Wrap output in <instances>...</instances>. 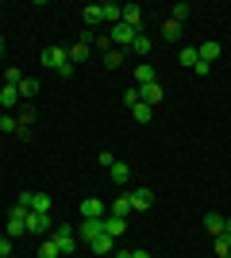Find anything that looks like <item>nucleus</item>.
<instances>
[{"mask_svg": "<svg viewBox=\"0 0 231 258\" xmlns=\"http://www.w3.org/2000/svg\"><path fill=\"white\" fill-rule=\"evenodd\" d=\"M43 66H46V70H54L58 77H73L77 74V66L69 62V50H66V46H58V43L43 50Z\"/></svg>", "mask_w": 231, "mask_h": 258, "instance_id": "nucleus-1", "label": "nucleus"}, {"mask_svg": "<svg viewBox=\"0 0 231 258\" xmlns=\"http://www.w3.org/2000/svg\"><path fill=\"white\" fill-rule=\"evenodd\" d=\"M54 243H58V250H62V254H73V250H77V227L58 224V227H54Z\"/></svg>", "mask_w": 231, "mask_h": 258, "instance_id": "nucleus-2", "label": "nucleus"}, {"mask_svg": "<svg viewBox=\"0 0 231 258\" xmlns=\"http://www.w3.org/2000/svg\"><path fill=\"white\" fill-rule=\"evenodd\" d=\"M23 227H27L31 235H46V231L54 227V220H50V212H27L23 216Z\"/></svg>", "mask_w": 231, "mask_h": 258, "instance_id": "nucleus-3", "label": "nucleus"}, {"mask_svg": "<svg viewBox=\"0 0 231 258\" xmlns=\"http://www.w3.org/2000/svg\"><path fill=\"white\" fill-rule=\"evenodd\" d=\"M77 235L85 239V243H93L97 235H104V216H100V220H97V216H85L81 227H77Z\"/></svg>", "mask_w": 231, "mask_h": 258, "instance_id": "nucleus-4", "label": "nucleus"}, {"mask_svg": "<svg viewBox=\"0 0 231 258\" xmlns=\"http://www.w3.org/2000/svg\"><path fill=\"white\" fill-rule=\"evenodd\" d=\"M127 201H131V212H146V208L154 205V193L143 185V189H131V193H127Z\"/></svg>", "mask_w": 231, "mask_h": 258, "instance_id": "nucleus-5", "label": "nucleus"}, {"mask_svg": "<svg viewBox=\"0 0 231 258\" xmlns=\"http://www.w3.org/2000/svg\"><path fill=\"white\" fill-rule=\"evenodd\" d=\"M154 81H158V70H154L150 62H139V66H135V85H139V89L154 85Z\"/></svg>", "mask_w": 231, "mask_h": 258, "instance_id": "nucleus-6", "label": "nucleus"}, {"mask_svg": "<svg viewBox=\"0 0 231 258\" xmlns=\"http://www.w3.org/2000/svg\"><path fill=\"white\" fill-rule=\"evenodd\" d=\"M162 97H166V89L162 85H158V81H154V85H143V89H139V100H143V104H162Z\"/></svg>", "mask_w": 231, "mask_h": 258, "instance_id": "nucleus-7", "label": "nucleus"}, {"mask_svg": "<svg viewBox=\"0 0 231 258\" xmlns=\"http://www.w3.org/2000/svg\"><path fill=\"white\" fill-rule=\"evenodd\" d=\"M120 23H127V27H135V31H143V8H139V4H123V20Z\"/></svg>", "mask_w": 231, "mask_h": 258, "instance_id": "nucleus-8", "label": "nucleus"}, {"mask_svg": "<svg viewBox=\"0 0 231 258\" xmlns=\"http://www.w3.org/2000/svg\"><path fill=\"white\" fill-rule=\"evenodd\" d=\"M100 20H108L112 27H116V23L123 20V4H116V0H104V4H100Z\"/></svg>", "mask_w": 231, "mask_h": 258, "instance_id": "nucleus-9", "label": "nucleus"}, {"mask_svg": "<svg viewBox=\"0 0 231 258\" xmlns=\"http://www.w3.org/2000/svg\"><path fill=\"white\" fill-rule=\"evenodd\" d=\"M135 35H139L135 27H127V23H116V27H112V46H116V43L131 46V43H135Z\"/></svg>", "mask_w": 231, "mask_h": 258, "instance_id": "nucleus-10", "label": "nucleus"}, {"mask_svg": "<svg viewBox=\"0 0 231 258\" xmlns=\"http://www.w3.org/2000/svg\"><path fill=\"white\" fill-rule=\"evenodd\" d=\"M81 216H108V208H104V201H100V197H85V201H81Z\"/></svg>", "mask_w": 231, "mask_h": 258, "instance_id": "nucleus-11", "label": "nucleus"}, {"mask_svg": "<svg viewBox=\"0 0 231 258\" xmlns=\"http://www.w3.org/2000/svg\"><path fill=\"white\" fill-rule=\"evenodd\" d=\"M220 54H223V46H220V43H200V46H197V58H200V62H208V66L216 62Z\"/></svg>", "mask_w": 231, "mask_h": 258, "instance_id": "nucleus-12", "label": "nucleus"}, {"mask_svg": "<svg viewBox=\"0 0 231 258\" xmlns=\"http://www.w3.org/2000/svg\"><path fill=\"white\" fill-rule=\"evenodd\" d=\"M127 50H131V54H139V58H146V54L154 50V43H150V35H146V31H139V35H135V43L127 46Z\"/></svg>", "mask_w": 231, "mask_h": 258, "instance_id": "nucleus-13", "label": "nucleus"}, {"mask_svg": "<svg viewBox=\"0 0 231 258\" xmlns=\"http://www.w3.org/2000/svg\"><path fill=\"white\" fill-rule=\"evenodd\" d=\"M104 231H108L112 239H120L123 231H127V220H123V216H104Z\"/></svg>", "mask_w": 231, "mask_h": 258, "instance_id": "nucleus-14", "label": "nucleus"}, {"mask_svg": "<svg viewBox=\"0 0 231 258\" xmlns=\"http://www.w3.org/2000/svg\"><path fill=\"white\" fill-rule=\"evenodd\" d=\"M16 93H20V100H35L39 97V81H35V77H23L20 85H16Z\"/></svg>", "mask_w": 231, "mask_h": 258, "instance_id": "nucleus-15", "label": "nucleus"}, {"mask_svg": "<svg viewBox=\"0 0 231 258\" xmlns=\"http://www.w3.org/2000/svg\"><path fill=\"white\" fill-rule=\"evenodd\" d=\"M89 250H97V254H112V250H116V239L104 231V235H97L93 243H89Z\"/></svg>", "mask_w": 231, "mask_h": 258, "instance_id": "nucleus-16", "label": "nucleus"}, {"mask_svg": "<svg viewBox=\"0 0 231 258\" xmlns=\"http://www.w3.org/2000/svg\"><path fill=\"white\" fill-rule=\"evenodd\" d=\"M108 173H112V181H116V185H127V177H131V166H127V162H112Z\"/></svg>", "mask_w": 231, "mask_h": 258, "instance_id": "nucleus-17", "label": "nucleus"}, {"mask_svg": "<svg viewBox=\"0 0 231 258\" xmlns=\"http://www.w3.org/2000/svg\"><path fill=\"white\" fill-rule=\"evenodd\" d=\"M204 227H208L212 239H220V235H223V216H220V212H208V216H204Z\"/></svg>", "mask_w": 231, "mask_h": 258, "instance_id": "nucleus-18", "label": "nucleus"}, {"mask_svg": "<svg viewBox=\"0 0 231 258\" xmlns=\"http://www.w3.org/2000/svg\"><path fill=\"white\" fill-rule=\"evenodd\" d=\"M162 39H166V43H181V23H177V20H166L162 23Z\"/></svg>", "mask_w": 231, "mask_h": 258, "instance_id": "nucleus-19", "label": "nucleus"}, {"mask_svg": "<svg viewBox=\"0 0 231 258\" xmlns=\"http://www.w3.org/2000/svg\"><path fill=\"white\" fill-rule=\"evenodd\" d=\"M131 116H135V123H150V119H154V108L139 100V104H131Z\"/></svg>", "mask_w": 231, "mask_h": 258, "instance_id": "nucleus-20", "label": "nucleus"}, {"mask_svg": "<svg viewBox=\"0 0 231 258\" xmlns=\"http://www.w3.org/2000/svg\"><path fill=\"white\" fill-rule=\"evenodd\" d=\"M108 216H123V220L131 216V201H127V193H123V197H116V201H112V212H108Z\"/></svg>", "mask_w": 231, "mask_h": 258, "instance_id": "nucleus-21", "label": "nucleus"}, {"mask_svg": "<svg viewBox=\"0 0 231 258\" xmlns=\"http://www.w3.org/2000/svg\"><path fill=\"white\" fill-rule=\"evenodd\" d=\"M16 104H23L20 93H16L12 85H4V89H0V108H16Z\"/></svg>", "mask_w": 231, "mask_h": 258, "instance_id": "nucleus-22", "label": "nucleus"}, {"mask_svg": "<svg viewBox=\"0 0 231 258\" xmlns=\"http://www.w3.org/2000/svg\"><path fill=\"white\" fill-rule=\"evenodd\" d=\"M50 208H54V201L46 193H31V212H50Z\"/></svg>", "mask_w": 231, "mask_h": 258, "instance_id": "nucleus-23", "label": "nucleus"}, {"mask_svg": "<svg viewBox=\"0 0 231 258\" xmlns=\"http://www.w3.org/2000/svg\"><path fill=\"white\" fill-rule=\"evenodd\" d=\"M123 58H127V54H123L120 46H112V50L104 54V66H108V70H120V66H123Z\"/></svg>", "mask_w": 231, "mask_h": 258, "instance_id": "nucleus-24", "label": "nucleus"}, {"mask_svg": "<svg viewBox=\"0 0 231 258\" xmlns=\"http://www.w3.org/2000/svg\"><path fill=\"white\" fill-rule=\"evenodd\" d=\"M81 20H85V27L93 31V23H100V4H85V12H81Z\"/></svg>", "mask_w": 231, "mask_h": 258, "instance_id": "nucleus-25", "label": "nucleus"}, {"mask_svg": "<svg viewBox=\"0 0 231 258\" xmlns=\"http://www.w3.org/2000/svg\"><path fill=\"white\" fill-rule=\"evenodd\" d=\"M27 227H23V220H16V216H8V224H4V235L8 239H16V235H23Z\"/></svg>", "mask_w": 231, "mask_h": 258, "instance_id": "nucleus-26", "label": "nucleus"}, {"mask_svg": "<svg viewBox=\"0 0 231 258\" xmlns=\"http://www.w3.org/2000/svg\"><path fill=\"white\" fill-rule=\"evenodd\" d=\"M39 258H62V250H58L54 239H43V247H39Z\"/></svg>", "mask_w": 231, "mask_h": 258, "instance_id": "nucleus-27", "label": "nucleus"}, {"mask_svg": "<svg viewBox=\"0 0 231 258\" xmlns=\"http://www.w3.org/2000/svg\"><path fill=\"white\" fill-rule=\"evenodd\" d=\"M20 81H23V70H20V66H8V70H4V85H12V89H16Z\"/></svg>", "mask_w": 231, "mask_h": 258, "instance_id": "nucleus-28", "label": "nucleus"}, {"mask_svg": "<svg viewBox=\"0 0 231 258\" xmlns=\"http://www.w3.org/2000/svg\"><path fill=\"white\" fill-rule=\"evenodd\" d=\"M177 58H181V66H185V70H193V66L200 62V58H197V46H185V50L177 54Z\"/></svg>", "mask_w": 231, "mask_h": 258, "instance_id": "nucleus-29", "label": "nucleus"}, {"mask_svg": "<svg viewBox=\"0 0 231 258\" xmlns=\"http://www.w3.org/2000/svg\"><path fill=\"white\" fill-rule=\"evenodd\" d=\"M16 127H20V119L12 116V112H4V116H0V135H4V131H12V135H16Z\"/></svg>", "mask_w": 231, "mask_h": 258, "instance_id": "nucleus-30", "label": "nucleus"}, {"mask_svg": "<svg viewBox=\"0 0 231 258\" xmlns=\"http://www.w3.org/2000/svg\"><path fill=\"white\" fill-rule=\"evenodd\" d=\"M216 258H231V239L227 235L216 239Z\"/></svg>", "mask_w": 231, "mask_h": 258, "instance_id": "nucleus-31", "label": "nucleus"}, {"mask_svg": "<svg viewBox=\"0 0 231 258\" xmlns=\"http://www.w3.org/2000/svg\"><path fill=\"white\" fill-rule=\"evenodd\" d=\"M189 12H193V8H189V4H174V16H170V20L185 23V20H189Z\"/></svg>", "mask_w": 231, "mask_h": 258, "instance_id": "nucleus-32", "label": "nucleus"}, {"mask_svg": "<svg viewBox=\"0 0 231 258\" xmlns=\"http://www.w3.org/2000/svg\"><path fill=\"white\" fill-rule=\"evenodd\" d=\"M123 104H139V85H131L127 93H123Z\"/></svg>", "mask_w": 231, "mask_h": 258, "instance_id": "nucleus-33", "label": "nucleus"}, {"mask_svg": "<svg viewBox=\"0 0 231 258\" xmlns=\"http://www.w3.org/2000/svg\"><path fill=\"white\" fill-rule=\"evenodd\" d=\"M93 46H100V50L108 54L112 50V35H97V43H93Z\"/></svg>", "mask_w": 231, "mask_h": 258, "instance_id": "nucleus-34", "label": "nucleus"}, {"mask_svg": "<svg viewBox=\"0 0 231 258\" xmlns=\"http://www.w3.org/2000/svg\"><path fill=\"white\" fill-rule=\"evenodd\" d=\"M0 258H12V239L0 235Z\"/></svg>", "mask_w": 231, "mask_h": 258, "instance_id": "nucleus-35", "label": "nucleus"}, {"mask_svg": "<svg viewBox=\"0 0 231 258\" xmlns=\"http://www.w3.org/2000/svg\"><path fill=\"white\" fill-rule=\"evenodd\" d=\"M112 254H116V258H131V250H127V247H116Z\"/></svg>", "mask_w": 231, "mask_h": 258, "instance_id": "nucleus-36", "label": "nucleus"}, {"mask_svg": "<svg viewBox=\"0 0 231 258\" xmlns=\"http://www.w3.org/2000/svg\"><path fill=\"white\" fill-rule=\"evenodd\" d=\"M131 258H150V250H131Z\"/></svg>", "mask_w": 231, "mask_h": 258, "instance_id": "nucleus-37", "label": "nucleus"}, {"mask_svg": "<svg viewBox=\"0 0 231 258\" xmlns=\"http://www.w3.org/2000/svg\"><path fill=\"white\" fill-rule=\"evenodd\" d=\"M223 235L231 239V216H227V220H223Z\"/></svg>", "mask_w": 231, "mask_h": 258, "instance_id": "nucleus-38", "label": "nucleus"}, {"mask_svg": "<svg viewBox=\"0 0 231 258\" xmlns=\"http://www.w3.org/2000/svg\"><path fill=\"white\" fill-rule=\"evenodd\" d=\"M4 46H8V43H4V39H0V54H4Z\"/></svg>", "mask_w": 231, "mask_h": 258, "instance_id": "nucleus-39", "label": "nucleus"}, {"mask_svg": "<svg viewBox=\"0 0 231 258\" xmlns=\"http://www.w3.org/2000/svg\"><path fill=\"white\" fill-rule=\"evenodd\" d=\"M0 116H4V108H0Z\"/></svg>", "mask_w": 231, "mask_h": 258, "instance_id": "nucleus-40", "label": "nucleus"}]
</instances>
